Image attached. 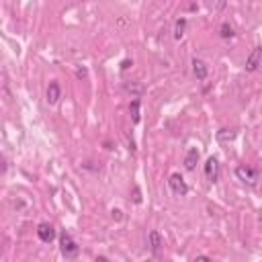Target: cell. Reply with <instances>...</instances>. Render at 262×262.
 <instances>
[{
	"mask_svg": "<svg viewBox=\"0 0 262 262\" xmlns=\"http://www.w3.org/2000/svg\"><path fill=\"white\" fill-rule=\"evenodd\" d=\"M60 252L68 260H74L80 254V246L76 244V240L68 232H62V236H60Z\"/></svg>",
	"mask_w": 262,
	"mask_h": 262,
	"instance_id": "6da1fadb",
	"label": "cell"
},
{
	"mask_svg": "<svg viewBox=\"0 0 262 262\" xmlns=\"http://www.w3.org/2000/svg\"><path fill=\"white\" fill-rule=\"evenodd\" d=\"M168 187H170V191H172L176 197H187V195H189V185H187V180L182 178L178 172L170 174V178H168Z\"/></svg>",
	"mask_w": 262,
	"mask_h": 262,
	"instance_id": "7a4b0ae2",
	"label": "cell"
},
{
	"mask_svg": "<svg viewBox=\"0 0 262 262\" xmlns=\"http://www.w3.org/2000/svg\"><path fill=\"white\" fill-rule=\"evenodd\" d=\"M236 176L238 180H242L244 185H250V187H254L256 185V180H258V172L254 168H250V166H238L236 168Z\"/></svg>",
	"mask_w": 262,
	"mask_h": 262,
	"instance_id": "3957f363",
	"label": "cell"
},
{
	"mask_svg": "<svg viewBox=\"0 0 262 262\" xmlns=\"http://www.w3.org/2000/svg\"><path fill=\"white\" fill-rule=\"evenodd\" d=\"M260 62H262V45H256V48L250 51V55L246 58V72H256L258 70V66H260Z\"/></svg>",
	"mask_w": 262,
	"mask_h": 262,
	"instance_id": "277c9868",
	"label": "cell"
},
{
	"mask_svg": "<svg viewBox=\"0 0 262 262\" xmlns=\"http://www.w3.org/2000/svg\"><path fill=\"white\" fill-rule=\"evenodd\" d=\"M37 238L41 242H45V244H51L55 240V227L51 223H48V221L39 223L37 225Z\"/></svg>",
	"mask_w": 262,
	"mask_h": 262,
	"instance_id": "5b68a950",
	"label": "cell"
},
{
	"mask_svg": "<svg viewBox=\"0 0 262 262\" xmlns=\"http://www.w3.org/2000/svg\"><path fill=\"white\" fill-rule=\"evenodd\" d=\"M203 170H205V176H207V180L215 182V180L219 178V160H217L215 156L207 158V162H205Z\"/></svg>",
	"mask_w": 262,
	"mask_h": 262,
	"instance_id": "8992f818",
	"label": "cell"
},
{
	"mask_svg": "<svg viewBox=\"0 0 262 262\" xmlns=\"http://www.w3.org/2000/svg\"><path fill=\"white\" fill-rule=\"evenodd\" d=\"M62 98V86L58 80H51L49 86H48V93H45V100H48V105H58Z\"/></svg>",
	"mask_w": 262,
	"mask_h": 262,
	"instance_id": "52a82bcc",
	"label": "cell"
},
{
	"mask_svg": "<svg viewBox=\"0 0 262 262\" xmlns=\"http://www.w3.org/2000/svg\"><path fill=\"white\" fill-rule=\"evenodd\" d=\"M147 244H150L152 254H154L156 258H160V250H162V236H160V232L152 230L150 234H147Z\"/></svg>",
	"mask_w": 262,
	"mask_h": 262,
	"instance_id": "ba28073f",
	"label": "cell"
},
{
	"mask_svg": "<svg viewBox=\"0 0 262 262\" xmlns=\"http://www.w3.org/2000/svg\"><path fill=\"white\" fill-rule=\"evenodd\" d=\"M192 74L197 76V80H205L207 74H209L207 64H205L203 60H199V58H192Z\"/></svg>",
	"mask_w": 262,
	"mask_h": 262,
	"instance_id": "9c48e42d",
	"label": "cell"
},
{
	"mask_svg": "<svg viewBox=\"0 0 262 262\" xmlns=\"http://www.w3.org/2000/svg\"><path fill=\"white\" fill-rule=\"evenodd\" d=\"M197 162H199V150L197 147H189V152L185 156V168L189 172H192V170L197 168Z\"/></svg>",
	"mask_w": 262,
	"mask_h": 262,
	"instance_id": "30bf717a",
	"label": "cell"
},
{
	"mask_svg": "<svg viewBox=\"0 0 262 262\" xmlns=\"http://www.w3.org/2000/svg\"><path fill=\"white\" fill-rule=\"evenodd\" d=\"M185 31H187V19L180 17V19L174 23V39L180 41L182 37H185Z\"/></svg>",
	"mask_w": 262,
	"mask_h": 262,
	"instance_id": "8fae6325",
	"label": "cell"
},
{
	"mask_svg": "<svg viewBox=\"0 0 262 262\" xmlns=\"http://www.w3.org/2000/svg\"><path fill=\"white\" fill-rule=\"evenodd\" d=\"M129 113H131V121L135 123V125H138L140 123V100L138 98H133L131 102H129Z\"/></svg>",
	"mask_w": 262,
	"mask_h": 262,
	"instance_id": "7c38bea8",
	"label": "cell"
},
{
	"mask_svg": "<svg viewBox=\"0 0 262 262\" xmlns=\"http://www.w3.org/2000/svg\"><path fill=\"white\" fill-rule=\"evenodd\" d=\"M219 37L221 39H230V37H234V29L227 25V23H223V25L219 27Z\"/></svg>",
	"mask_w": 262,
	"mask_h": 262,
	"instance_id": "4fadbf2b",
	"label": "cell"
},
{
	"mask_svg": "<svg viewBox=\"0 0 262 262\" xmlns=\"http://www.w3.org/2000/svg\"><path fill=\"white\" fill-rule=\"evenodd\" d=\"M217 138H219L221 142H225V140H234V138H236V133H234V131H232V133H227V129H221Z\"/></svg>",
	"mask_w": 262,
	"mask_h": 262,
	"instance_id": "5bb4252c",
	"label": "cell"
},
{
	"mask_svg": "<svg viewBox=\"0 0 262 262\" xmlns=\"http://www.w3.org/2000/svg\"><path fill=\"white\" fill-rule=\"evenodd\" d=\"M88 76V72H86V68H78V70H76V78H78V80H84V78Z\"/></svg>",
	"mask_w": 262,
	"mask_h": 262,
	"instance_id": "9a60e30c",
	"label": "cell"
},
{
	"mask_svg": "<svg viewBox=\"0 0 262 262\" xmlns=\"http://www.w3.org/2000/svg\"><path fill=\"white\" fill-rule=\"evenodd\" d=\"M133 203H138V205L142 203V192H140V189H138V187L133 189Z\"/></svg>",
	"mask_w": 262,
	"mask_h": 262,
	"instance_id": "2e32d148",
	"label": "cell"
},
{
	"mask_svg": "<svg viewBox=\"0 0 262 262\" xmlns=\"http://www.w3.org/2000/svg\"><path fill=\"white\" fill-rule=\"evenodd\" d=\"M111 213H113V219H121V217H123V215H121V211H119V209H113Z\"/></svg>",
	"mask_w": 262,
	"mask_h": 262,
	"instance_id": "e0dca14e",
	"label": "cell"
},
{
	"mask_svg": "<svg viewBox=\"0 0 262 262\" xmlns=\"http://www.w3.org/2000/svg\"><path fill=\"white\" fill-rule=\"evenodd\" d=\"M131 64H133V62H131V60H125V62H123V64H121V70H127V68H129V66H131Z\"/></svg>",
	"mask_w": 262,
	"mask_h": 262,
	"instance_id": "ac0fdd59",
	"label": "cell"
},
{
	"mask_svg": "<svg viewBox=\"0 0 262 262\" xmlns=\"http://www.w3.org/2000/svg\"><path fill=\"white\" fill-rule=\"evenodd\" d=\"M195 260H211L209 256H195Z\"/></svg>",
	"mask_w": 262,
	"mask_h": 262,
	"instance_id": "d6986e66",
	"label": "cell"
}]
</instances>
